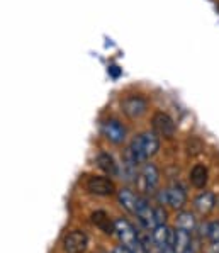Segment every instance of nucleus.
Instances as JSON below:
<instances>
[{
    "label": "nucleus",
    "instance_id": "nucleus-1",
    "mask_svg": "<svg viewBox=\"0 0 219 253\" xmlns=\"http://www.w3.org/2000/svg\"><path fill=\"white\" fill-rule=\"evenodd\" d=\"M160 150V138L155 131H146L141 133L139 136H136L131 141V145L124 153V163L129 165H141V163L148 162L153 155L158 153Z\"/></svg>",
    "mask_w": 219,
    "mask_h": 253
},
{
    "label": "nucleus",
    "instance_id": "nucleus-2",
    "mask_svg": "<svg viewBox=\"0 0 219 253\" xmlns=\"http://www.w3.org/2000/svg\"><path fill=\"white\" fill-rule=\"evenodd\" d=\"M121 109L129 119H139L146 114L148 100L141 95H128L121 102Z\"/></svg>",
    "mask_w": 219,
    "mask_h": 253
},
{
    "label": "nucleus",
    "instance_id": "nucleus-3",
    "mask_svg": "<svg viewBox=\"0 0 219 253\" xmlns=\"http://www.w3.org/2000/svg\"><path fill=\"white\" fill-rule=\"evenodd\" d=\"M114 233L119 236L121 243H123L124 247H128L129 250L138 243V231H136L134 226H132L128 219H124V217H117L114 221Z\"/></svg>",
    "mask_w": 219,
    "mask_h": 253
},
{
    "label": "nucleus",
    "instance_id": "nucleus-4",
    "mask_svg": "<svg viewBox=\"0 0 219 253\" xmlns=\"http://www.w3.org/2000/svg\"><path fill=\"white\" fill-rule=\"evenodd\" d=\"M158 201L170 204L174 209H182L187 202V194L180 185H172L158 194Z\"/></svg>",
    "mask_w": 219,
    "mask_h": 253
},
{
    "label": "nucleus",
    "instance_id": "nucleus-5",
    "mask_svg": "<svg viewBox=\"0 0 219 253\" xmlns=\"http://www.w3.org/2000/svg\"><path fill=\"white\" fill-rule=\"evenodd\" d=\"M151 126H153L155 133L158 136H163V138H172L175 134V121L167 112H156L151 118Z\"/></svg>",
    "mask_w": 219,
    "mask_h": 253
},
{
    "label": "nucleus",
    "instance_id": "nucleus-6",
    "mask_svg": "<svg viewBox=\"0 0 219 253\" xmlns=\"http://www.w3.org/2000/svg\"><path fill=\"white\" fill-rule=\"evenodd\" d=\"M102 134L107 141L114 143V145H121L126 139V127L117 119H107L102 123Z\"/></svg>",
    "mask_w": 219,
    "mask_h": 253
},
{
    "label": "nucleus",
    "instance_id": "nucleus-7",
    "mask_svg": "<svg viewBox=\"0 0 219 253\" xmlns=\"http://www.w3.org/2000/svg\"><path fill=\"white\" fill-rule=\"evenodd\" d=\"M88 238L84 231H72L63 238V250L66 253H84L87 250Z\"/></svg>",
    "mask_w": 219,
    "mask_h": 253
},
{
    "label": "nucleus",
    "instance_id": "nucleus-8",
    "mask_svg": "<svg viewBox=\"0 0 219 253\" xmlns=\"http://www.w3.org/2000/svg\"><path fill=\"white\" fill-rule=\"evenodd\" d=\"M160 182V172L153 163L144 162L141 172H139V184H141L144 192H155L156 185Z\"/></svg>",
    "mask_w": 219,
    "mask_h": 253
},
{
    "label": "nucleus",
    "instance_id": "nucleus-9",
    "mask_svg": "<svg viewBox=\"0 0 219 253\" xmlns=\"http://www.w3.org/2000/svg\"><path fill=\"white\" fill-rule=\"evenodd\" d=\"M87 190L95 196H112L116 192V185L107 177H90L87 180Z\"/></svg>",
    "mask_w": 219,
    "mask_h": 253
},
{
    "label": "nucleus",
    "instance_id": "nucleus-10",
    "mask_svg": "<svg viewBox=\"0 0 219 253\" xmlns=\"http://www.w3.org/2000/svg\"><path fill=\"white\" fill-rule=\"evenodd\" d=\"M138 219L143 223V226L146 229H153L155 228V216H153V208H150V204L146 202V199L139 197L138 199V208H136V214Z\"/></svg>",
    "mask_w": 219,
    "mask_h": 253
},
{
    "label": "nucleus",
    "instance_id": "nucleus-11",
    "mask_svg": "<svg viewBox=\"0 0 219 253\" xmlns=\"http://www.w3.org/2000/svg\"><path fill=\"white\" fill-rule=\"evenodd\" d=\"M151 240L162 247H172V241H174V229L168 228L167 224H156V226L151 229Z\"/></svg>",
    "mask_w": 219,
    "mask_h": 253
},
{
    "label": "nucleus",
    "instance_id": "nucleus-12",
    "mask_svg": "<svg viewBox=\"0 0 219 253\" xmlns=\"http://www.w3.org/2000/svg\"><path fill=\"white\" fill-rule=\"evenodd\" d=\"M95 162H97V167H99L104 173H107L109 177H116V175L119 173L117 163L114 158H112V155L105 153V151H100V153L97 155Z\"/></svg>",
    "mask_w": 219,
    "mask_h": 253
},
{
    "label": "nucleus",
    "instance_id": "nucleus-13",
    "mask_svg": "<svg viewBox=\"0 0 219 253\" xmlns=\"http://www.w3.org/2000/svg\"><path fill=\"white\" fill-rule=\"evenodd\" d=\"M117 199H119L121 206H123L128 212L136 214V208H138L139 196H136V194L132 192V190H129V189H121V190H117Z\"/></svg>",
    "mask_w": 219,
    "mask_h": 253
},
{
    "label": "nucleus",
    "instance_id": "nucleus-14",
    "mask_svg": "<svg viewBox=\"0 0 219 253\" xmlns=\"http://www.w3.org/2000/svg\"><path fill=\"white\" fill-rule=\"evenodd\" d=\"M194 206L201 214H209L214 209V206H216V197H214L213 192H202L195 197Z\"/></svg>",
    "mask_w": 219,
    "mask_h": 253
},
{
    "label": "nucleus",
    "instance_id": "nucleus-15",
    "mask_svg": "<svg viewBox=\"0 0 219 253\" xmlns=\"http://www.w3.org/2000/svg\"><path fill=\"white\" fill-rule=\"evenodd\" d=\"M190 231H185V229L177 228V231H174V241H172V248H174L177 253H182L183 250L190 248Z\"/></svg>",
    "mask_w": 219,
    "mask_h": 253
},
{
    "label": "nucleus",
    "instance_id": "nucleus-16",
    "mask_svg": "<svg viewBox=\"0 0 219 253\" xmlns=\"http://www.w3.org/2000/svg\"><path fill=\"white\" fill-rule=\"evenodd\" d=\"M90 217H92V223L95 224V226L99 228V229H102L105 235H112V233H114V223L109 219L107 212L95 211V212H92Z\"/></svg>",
    "mask_w": 219,
    "mask_h": 253
},
{
    "label": "nucleus",
    "instance_id": "nucleus-17",
    "mask_svg": "<svg viewBox=\"0 0 219 253\" xmlns=\"http://www.w3.org/2000/svg\"><path fill=\"white\" fill-rule=\"evenodd\" d=\"M207 178H209V172L204 165H194L190 170V184L197 189H204L207 184Z\"/></svg>",
    "mask_w": 219,
    "mask_h": 253
},
{
    "label": "nucleus",
    "instance_id": "nucleus-18",
    "mask_svg": "<svg viewBox=\"0 0 219 253\" xmlns=\"http://www.w3.org/2000/svg\"><path fill=\"white\" fill-rule=\"evenodd\" d=\"M177 228L185 229V231H194L197 228V221H195L194 214L189 211H183L177 216Z\"/></svg>",
    "mask_w": 219,
    "mask_h": 253
},
{
    "label": "nucleus",
    "instance_id": "nucleus-19",
    "mask_svg": "<svg viewBox=\"0 0 219 253\" xmlns=\"http://www.w3.org/2000/svg\"><path fill=\"white\" fill-rule=\"evenodd\" d=\"M211 241H219V221L207 223V236Z\"/></svg>",
    "mask_w": 219,
    "mask_h": 253
},
{
    "label": "nucleus",
    "instance_id": "nucleus-20",
    "mask_svg": "<svg viewBox=\"0 0 219 253\" xmlns=\"http://www.w3.org/2000/svg\"><path fill=\"white\" fill-rule=\"evenodd\" d=\"M153 216H155V226L156 224H165L167 223V211L163 208H155Z\"/></svg>",
    "mask_w": 219,
    "mask_h": 253
},
{
    "label": "nucleus",
    "instance_id": "nucleus-21",
    "mask_svg": "<svg viewBox=\"0 0 219 253\" xmlns=\"http://www.w3.org/2000/svg\"><path fill=\"white\" fill-rule=\"evenodd\" d=\"M112 253H132V252L129 250L128 247H124V245H119V247L114 248V252H112Z\"/></svg>",
    "mask_w": 219,
    "mask_h": 253
},
{
    "label": "nucleus",
    "instance_id": "nucleus-22",
    "mask_svg": "<svg viewBox=\"0 0 219 253\" xmlns=\"http://www.w3.org/2000/svg\"><path fill=\"white\" fill-rule=\"evenodd\" d=\"M182 253H195L194 250H190V248H187V250H183Z\"/></svg>",
    "mask_w": 219,
    "mask_h": 253
}]
</instances>
